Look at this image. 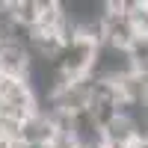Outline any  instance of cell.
<instances>
[{"label": "cell", "mask_w": 148, "mask_h": 148, "mask_svg": "<svg viewBox=\"0 0 148 148\" xmlns=\"http://www.w3.org/2000/svg\"><path fill=\"white\" fill-rule=\"evenodd\" d=\"M139 36L133 30L130 18L121 9V0H104V15H101V45H113V47H125L130 51V45Z\"/></svg>", "instance_id": "3"}, {"label": "cell", "mask_w": 148, "mask_h": 148, "mask_svg": "<svg viewBox=\"0 0 148 148\" xmlns=\"http://www.w3.org/2000/svg\"><path fill=\"white\" fill-rule=\"evenodd\" d=\"M56 136V125H53V116L47 110H36L33 116H27L21 121V130H18V142L24 148H47Z\"/></svg>", "instance_id": "4"}, {"label": "cell", "mask_w": 148, "mask_h": 148, "mask_svg": "<svg viewBox=\"0 0 148 148\" xmlns=\"http://www.w3.org/2000/svg\"><path fill=\"white\" fill-rule=\"evenodd\" d=\"M71 133L80 148H101V125L95 121V116L89 110L71 119Z\"/></svg>", "instance_id": "6"}, {"label": "cell", "mask_w": 148, "mask_h": 148, "mask_svg": "<svg viewBox=\"0 0 148 148\" xmlns=\"http://www.w3.org/2000/svg\"><path fill=\"white\" fill-rule=\"evenodd\" d=\"M33 68V53L24 39H0V74L3 77H27Z\"/></svg>", "instance_id": "5"}, {"label": "cell", "mask_w": 148, "mask_h": 148, "mask_svg": "<svg viewBox=\"0 0 148 148\" xmlns=\"http://www.w3.org/2000/svg\"><path fill=\"white\" fill-rule=\"evenodd\" d=\"M39 110V95L33 92L27 77H0V116L24 121Z\"/></svg>", "instance_id": "2"}, {"label": "cell", "mask_w": 148, "mask_h": 148, "mask_svg": "<svg viewBox=\"0 0 148 148\" xmlns=\"http://www.w3.org/2000/svg\"><path fill=\"white\" fill-rule=\"evenodd\" d=\"M98 45L92 36H83L77 33L74 39L62 47V53L56 56V71L62 80H89L92 77V68H95V59H98Z\"/></svg>", "instance_id": "1"}]
</instances>
